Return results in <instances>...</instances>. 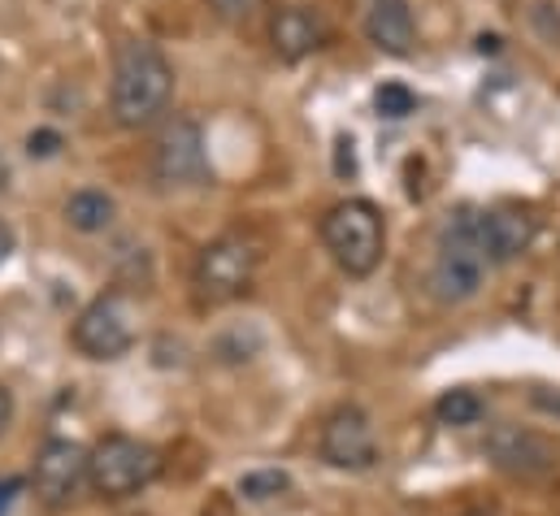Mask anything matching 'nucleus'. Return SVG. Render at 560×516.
I'll return each mask as SVG.
<instances>
[{
    "label": "nucleus",
    "mask_w": 560,
    "mask_h": 516,
    "mask_svg": "<svg viewBox=\"0 0 560 516\" xmlns=\"http://www.w3.org/2000/svg\"><path fill=\"white\" fill-rule=\"evenodd\" d=\"M174 101V66L165 52L148 39H122L114 48V83H109V109L114 122L127 130L152 127Z\"/></svg>",
    "instance_id": "obj_1"
},
{
    "label": "nucleus",
    "mask_w": 560,
    "mask_h": 516,
    "mask_svg": "<svg viewBox=\"0 0 560 516\" xmlns=\"http://www.w3.org/2000/svg\"><path fill=\"white\" fill-rule=\"evenodd\" d=\"M487 253L478 239V209H456L447 213V222L439 226V244H434V265H430V295L443 304H465L482 291L487 278Z\"/></svg>",
    "instance_id": "obj_2"
},
{
    "label": "nucleus",
    "mask_w": 560,
    "mask_h": 516,
    "mask_svg": "<svg viewBox=\"0 0 560 516\" xmlns=\"http://www.w3.org/2000/svg\"><path fill=\"white\" fill-rule=\"evenodd\" d=\"M322 244L348 278H370L387 253V222L374 200H339L322 218Z\"/></svg>",
    "instance_id": "obj_3"
},
{
    "label": "nucleus",
    "mask_w": 560,
    "mask_h": 516,
    "mask_svg": "<svg viewBox=\"0 0 560 516\" xmlns=\"http://www.w3.org/2000/svg\"><path fill=\"white\" fill-rule=\"evenodd\" d=\"M161 478V452L131 434H105L88 452V482L101 500H131Z\"/></svg>",
    "instance_id": "obj_4"
},
{
    "label": "nucleus",
    "mask_w": 560,
    "mask_h": 516,
    "mask_svg": "<svg viewBox=\"0 0 560 516\" xmlns=\"http://www.w3.org/2000/svg\"><path fill=\"white\" fill-rule=\"evenodd\" d=\"M257 244L248 235H218L213 244L200 248L196 269H191V286H196V300L200 304H231L240 300L253 278H257Z\"/></svg>",
    "instance_id": "obj_5"
},
{
    "label": "nucleus",
    "mask_w": 560,
    "mask_h": 516,
    "mask_svg": "<svg viewBox=\"0 0 560 516\" xmlns=\"http://www.w3.org/2000/svg\"><path fill=\"white\" fill-rule=\"evenodd\" d=\"M74 348L88 356V361H122L131 348H136V308L122 291H105L96 295L79 317H74V330H70Z\"/></svg>",
    "instance_id": "obj_6"
},
{
    "label": "nucleus",
    "mask_w": 560,
    "mask_h": 516,
    "mask_svg": "<svg viewBox=\"0 0 560 516\" xmlns=\"http://www.w3.org/2000/svg\"><path fill=\"white\" fill-rule=\"evenodd\" d=\"M317 452L330 469H343V473H370L378 465V434H374V421L365 408L357 403H343L335 408L326 421H322V438H317Z\"/></svg>",
    "instance_id": "obj_7"
},
{
    "label": "nucleus",
    "mask_w": 560,
    "mask_h": 516,
    "mask_svg": "<svg viewBox=\"0 0 560 516\" xmlns=\"http://www.w3.org/2000/svg\"><path fill=\"white\" fill-rule=\"evenodd\" d=\"M487 460L517 478V482H539V478H552L560 469V447L557 438L539 434V430H526V425H495L487 434Z\"/></svg>",
    "instance_id": "obj_8"
},
{
    "label": "nucleus",
    "mask_w": 560,
    "mask_h": 516,
    "mask_svg": "<svg viewBox=\"0 0 560 516\" xmlns=\"http://www.w3.org/2000/svg\"><path fill=\"white\" fill-rule=\"evenodd\" d=\"M152 169L165 187H200L209 178V156H205V130L196 118L178 114L156 130L152 143Z\"/></svg>",
    "instance_id": "obj_9"
},
{
    "label": "nucleus",
    "mask_w": 560,
    "mask_h": 516,
    "mask_svg": "<svg viewBox=\"0 0 560 516\" xmlns=\"http://www.w3.org/2000/svg\"><path fill=\"white\" fill-rule=\"evenodd\" d=\"M88 482V452L74 438H48L35 456L31 486L48 508H61L74 500V491Z\"/></svg>",
    "instance_id": "obj_10"
},
{
    "label": "nucleus",
    "mask_w": 560,
    "mask_h": 516,
    "mask_svg": "<svg viewBox=\"0 0 560 516\" xmlns=\"http://www.w3.org/2000/svg\"><path fill=\"white\" fill-rule=\"evenodd\" d=\"M535 235H539V218L522 204L478 209V239H482L487 265H513L517 257H526Z\"/></svg>",
    "instance_id": "obj_11"
},
{
    "label": "nucleus",
    "mask_w": 560,
    "mask_h": 516,
    "mask_svg": "<svg viewBox=\"0 0 560 516\" xmlns=\"http://www.w3.org/2000/svg\"><path fill=\"white\" fill-rule=\"evenodd\" d=\"M322 39H326V26H322L317 9H308V4H282V9H275L270 44H275V52H279L282 61L295 66V61L313 57L322 48Z\"/></svg>",
    "instance_id": "obj_12"
},
{
    "label": "nucleus",
    "mask_w": 560,
    "mask_h": 516,
    "mask_svg": "<svg viewBox=\"0 0 560 516\" xmlns=\"http://www.w3.org/2000/svg\"><path fill=\"white\" fill-rule=\"evenodd\" d=\"M365 35L387 57H409L418 48V22L409 0H370L365 4Z\"/></svg>",
    "instance_id": "obj_13"
},
{
    "label": "nucleus",
    "mask_w": 560,
    "mask_h": 516,
    "mask_svg": "<svg viewBox=\"0 0 560 516\" xmlns=\"http://www.w3.org/2000/svg\"><path fill=\"white\" fill-rule=\"evenodd\" d=\"M114 218H118L114 196H105V191H96V187H83V191H74V196L66 200V222H70L79 235H101V231L114 226Z\"/></svg>",
    "instance_id": "obj_14"
},
{
    "label": "nucleus",
    "mask_w": 560,
    "mask_h": 516,
    "mask_svg": "<svg viewBox=\"0 0 560 516\" xmlns=\"http://www.w3.org/2000/svg\"><path fill=\"white\" fill-rule=\"evenodd\" d=\"M482 412H487V408H482V399L465 387L443 390V395H439V403H434L439 425H452V430H460V425H478V421H482Z\"/></svg>",
    "instance_id": "obj_15"
},
{
    "label": "nucleus",
    "mask_w": 560,
    "mask_h": 516,
    "mask_svg": "<svg viewBox=\"0 0 560 516\" xmlns=\"http://www.w3.org/2000/svg\"><path fill=\"white\" fill-rule=\"evenodd\" d=\"M282 491H291V478L282 469H253L240 478V495L253 500V504H266V500H279Z\"/></svg>",
    "instance_id": "obj_16"
},
{
    "label": "nucleus",
    "mask_w": 560,
    "mask_h": 516,
    "mask_svg": "<svg viewBox=\"0 0 560 516\" xmlns=\"http://www.w3.org/2000/svg\"><path fill=\"white\" fill-rule=\"evenodd\" d=\"M374 109H378L383 118L400 122V118H409V114L418 109V96H413L405 83H383V87L374 92Z\"/></svg>",
    "instance_id": "obj_17"
},
{
    "label": "nucleus",
    "mask_w": 560,
    "mask_h": 516,
    "mask_svg": "<svg viewBox=\"0 0 560 516\" xmlns=\"http://www.w3.org/2000/svg\"><path fill=\"white\" fill-rule=\"evenodd\" d=\"M261 4H266V0H209L213 17H222L226 26H244V22H253V17L261 13Z\"/></svg>",
    "instance_id": "obj_18"
},
{
    "label": "nucleus",
    "mask_w": 560,
    "mask_h": 516,
    "mask_svg": "<svg viewBox=\"0 0 560 516\" xmlns=\"http://www.w3.org/2000/svg\"><path fill=\"white\" fill-rule=\"evenodd\" d=\"M57 148H61V134H57V130H35V134L26 139V152H31V156H52Z\"/></svg>",
    "instance_id": "obj_19"
},
{
    "label": "nucleus",
    "mask_w": 560,
    "mask_h": 516,
    "mask_svg": "<svg viewBox=\"0 0 560 516\" xmlns=\"http://www.w3.org/2000/svg\"><path fill=\"white\" fill-rule=\"evenodd\" d=\"M530 403H535L539 412H548V417H560V387H539V390H530Z\"/></svg>",
    "instance_id": "obj_20"
},
{
    "label": "nucleus",
    "mask_w": 560,
    "mask_h": 516,
    "mask_svg": "<svg viewBox=\"0 0 560 516\" xmlns=\"http://www.w3.org/2000/svg\"><path fill=\"white\" fill-rule=\"evenodd\" d=\"M200 516H235V504L226 500V495H213L209 504H205V513Z\"/></svg>",
    "instance_id": "obj_21"
},
{
    "label": "nucleus",
    "mask_w": 560,
    "mask_h": 516,
    "mask_svg": "<svg viewBox=\"0 0 560 516\" xmlns=\"http://www.w3.org/2000/svg\"><path fill=\"white\" fill-rule=\"evenodd\" d=\"M22 486H26V482H22V478H9V482H4V486H0V513H4V508H9V504H13V500H18V491H22Z\"/></svg>",
    "instance_id": "obj_22"
},
{
    "label": "nucleus",
    "mask_w": 560,
    "mask_h": 516,
    "mask_svg": "<svg viewBox=\"0 0 560 516\" xmlns=\"http://www.w3.org/2000/svg\"><path fill=\"white\" fill-rule=\"evenodd\" d=\"M9 257H13V226L0 218V265H4Z\"/></svg>",
    "instance_id": "obj_23"
},
{
    "label": "nucleus",
    "mask_w": 560,
    "mask_h": 516,
    "mask_svg": "<svg viewBox=\"0 0 560 516\" xmlns=\"http://www.w3.org/2000/svg\"><path fill=\"white\" fill-rule=\"evenodd\" d=\"M9 421H13V395L9 387H0V434L9 430Z\"/></svg>",
    "instance_id": "obj_24"
},
{
    "label": "nucleus",
    "mask_w": 560,
    "mask_h": 516,
    "mask_svg": "<svg viewBox=\"0 0 560 516\" xmlns=\"http://www.w3.org/2000/svg\"><path fill=\"white\" fill-rule=\"evenodd\" d=\"M465 516H495L491 508H474V513H465Z\"/></svg>",
    "instance_id": "obj_25"
}]
</instances>
